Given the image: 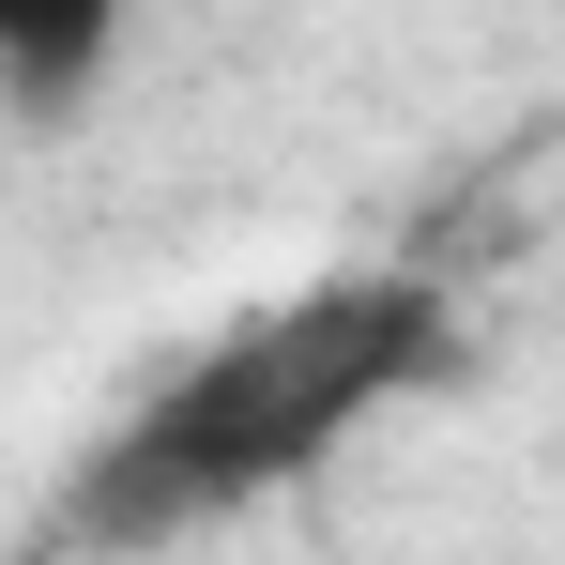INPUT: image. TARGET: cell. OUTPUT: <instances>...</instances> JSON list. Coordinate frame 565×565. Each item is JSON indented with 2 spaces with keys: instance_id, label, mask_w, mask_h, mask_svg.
<instances>
[{
  "instance_id": "cell-1",
  "label": "cell",
  "mask_w": 565,
  "mask_h": 565,
  "mask_svg": "<svg viewBox=\"0 0 565 565\" xmlns=\"http://www.w3.org/2000/svg\"><path fill=\"white\" fill-rule=\"evenodd\" d=\"M444 367H459L444 276L352 260V276L290 290V306L230 321V337H199L153 397H122L93 428V459L62 473L46 551L138 565V551H169V535H199V520H245V504H276L290 473H321L367 413H397L413 382H444Z\"/></svg>"
},
{
  "instance_id": "cell-2",
  "label": "cell",
  "mask_w": 565,
  "mask_h": 565,
  "mask_svg": "<svg viewBox=\"0 0 565 565\" xmlns=\"http://www.w3.org/2000/svg\"><path fill=\"white\" fill-rule=\"evenodd\" d=\"M122 62V15L107 0H0V107L15 122H77Z\"/></svg>"
},
{
  "instance_id": "cell-3",
  "label": "cell",
  "mask_w": 565,
  "mask_h": 565,
  "mask_svg": "<svg viewBox=\"0 0 565 565\" xmlns=\"http://www.w3.org/2000/svg\"><path fill=\"white\" fill-rule=\"evenodd\" d=\"M0 565H77V551H46V535H31V551H0Z\"/></svg>"
}]
</instances>
